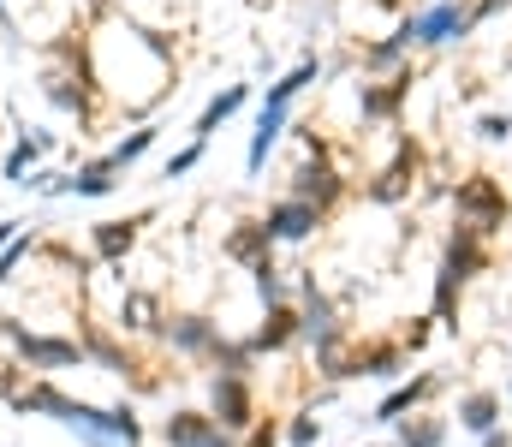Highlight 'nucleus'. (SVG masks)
Wrapping results in <instances>:
<instances>
[{
    "label": "nucleus",
    "mask_w": 512,
    "mask_h": 447,
    "mask_svg": "<svg viewBox=\"0 0 512 447\" xmlns=\"http://www.w3.org/2000/svg\"><path fill=\"white\" fill-rule=\"evenodd\" d=\"M316 227H322V209H316V203H298V197H280V203L262 215L268 245H304Z\"/></svg>",
    "instance_id": "8"
},
{
    "label": "nucleus",
    "mask_w": 512,
    "mask_h": 447,
    "mask_svg": "<svg viewBox=\"0 0 512 447\" xmlns=\"http://www.w3.org/2000/svg\"><path fill=\"white\" fill-rule=\"evenodd\" d=\"M149 221H155V209L96 221V227H90V257H96V263H108V269H120L131 251H137V239H143V227H149Z\"/></svg>",
    "instance_id": "6"
},
{
    "label": "nucleus",
    "mask_w": 512,
    "mask_h": 447,
    "mask_svg": "<svg viewBox=\"0 0 512 447\" xmlns=\"http://www.w3.org/2000/svg\"><path fill=\"white\" fill-rule=\"evenodd\" d=\"M0 346L12 352V364L24 376H60V370H84V340L72 328H42V322H24L12 310H0Z\"/></svg>",
    "instance_id": "2"
},
{
    "label": "nucleus",
    "mask_w": 512,
    "mask_h": 447,
    "mask_svg": "<svg viewBox=\"0 0 512 447\" xmlns=\"http://www.w3.org/2000/svg\"><path fill=\"white\" fill-rule=\"evenodd\" d=\"M78 340H84V364H96L114 382H137L143 388V364H137V352L126 346V334H114L108 322H78Z\"/></svg>",
    "instance_id": "4"
},
{
    "label": "nucleus",
    "mask_w": 512,
    "mask_h": 447,
    "mask_svg": "<svg viewBox=\"0 0 512 447\" xmlns=\"http://www.w3.org/2000/svg\"><path fill=\"white\" fill-rule=\"evenodd\" d=\"M203 155H209V144H197V138H191L185 149H173V155H167V167H161V179H185V173H191V167H197Z\"/></svg>",
    "instance_id": "18"
},
{
    "label": "nucleus",
    "mask_w": 512,
    "mask_h": 447,
    "mask_svg": "<svg viewBox=\"0 0 512 447\" xmlns=\"http://www.w3.org/2000/svg\"><path fill=\"white\" fill-rule=\"evenodd\" d=\"M155 144H161V126H155V120H143V126H131L126 138L108 149V161H114V167L126 173V167H137V161H143V155H149Z\"/></svg>",
    "instance_id": "13"
},
{
    "label": "nucleus",
    "mask_w": 512,
    "mask_h": 447,
    "mask_svg": "<svg viewBox=\"0 0 512 447\" xmlns=\"http://www.w3.org/2000/svg\"><path fill=\"white\" fill-rule=\"evenodd\" d=\"M42 102H48L54 114H66V120H90V114H96L90 66L72 54V66H66V72H48V78H42Z\"/></svg>",
    "instance_id": "5"
},
{
    "label": "nucleus",
    "mask_w": 512,
    "mask_h": 447,
    "mask_svg": "<svg viewBox=\"0 0 512 447\" xmlns=\"http://www.w3.org/2000/svg\"><path fill=\"white\" fill-rule=\"evenodd\" d=\"M298 340V310L292 304H274L268 316H262V328H256L251 340H239L245 346V358H262V352H280V346H292Z\"/></svg>",
    "instance_id": "9"
},
{
    "label": "nucleus",
    "mask_w": 512,
    "mask_h": 447,
    "mask_svg": "<svg viewBox=\"0 0 512 447\" xmlns=\"http://www.w3.org/2000/svg\"><path fill=\"white\" fill-rule=\"evenodd\" d=\"M340 191H346V185H340V173H334L328 161H316V167H298V179H292V197H298V203H316V209H328Z\"/></svg>",
    "instance_id": "12"
},
{
    "label": "nucleus",
    "mask_w": 512,
    "mask_h": 447,
    "mask_svg": "<svg viewBox=\"0 0 512 447\" xmlns=\"http://www.w3.org/2000/svg\"><path fill=\"white\" fill-rule=\"evenodd\" d=\"M495 412H501L495 394H465V400H459V424H465L471 436H495Z\"/></svg>",
    "instance_id": "15"
},
{
    "label": "nucleus",
    "mask_w": 512,
    "mask_h": 447,
    "mask_svg": "<svg viewBox=\"0 0 512 447\" xmlns=\"http://www.w3.org/2000/svg\"><path fill=\"white\" fill-rule=\"evenodd\" d=\"M245 102H251V84H227V90H215V96L203 102V114H197L191 138H197V144H209V138H215V126H227Z\"/></svg>",
    "instance_id": "10"
},
{
    "label": "nucleus",
    "mask_w": 512,
    "mask_h": 447,
    "mask_svg": "<svg viewBox=\"0 0 512 447\" xmlns=\"http://www.w3.org/2000/svg\"><path fill=\"white\" fill-rule=\"evenodd\" d=\"M429 388H435L429 376H417V382H405V388H393V394H387L382 406H376V424H399V418H405V412H411V406H417V400L429 394Z\"/></svg>",
    "instance_id": "16"
},
{
    "label": "nucleus",
    "mask_w": 512,
    "mask_h": 447,
    "mask_svg": "<svg viewBox=\"0 0 512 447\" xmlns=\"http://www.w3.org/2000/svg\"><path fill=\"white\" fill-rule=\"evenodd\" d=\"M251 447H274V424H251Z\"/></svg>",
    "instance_id": "23"
},
{
    "label": "nucleus",
    "mask_w": 512,
    "mask_h": 447,
    "mask_svg": "<svg viewBox=\"0 0 512 447\" xmlns=\"http://www.w3.org/2000/svg\"><path fill=\"white\" fill-rule=\"evenodd\" d=\"M6 406H12L18 418H48V424L72 430L84 447H143V436H149L131 400L96 406V400L66 394V388H60V382H48V376H24V382L6 394Z\"/></svg>",
    "instance_id": "1"
},
{
    "label": "nucleus",
    "mask_w": 512,
    "mask_h": 447,
    "mask_svg": "<svg viewBox=\"0 0 512 447\" xmlns=\"http://www.w3.org/2000/svg\"><path fill=\"white\" fill-rule=\"evenodd\" d=\"M36 245H42V239H36V227H24V233H18V239H12V245L0 251V293H6V287L18 281V269H24V263L36 257Z\"/></svg>",
    "instance_id": "17"
},
{
    "label": "nucleus",
    "mask_w": 512,
    "mask_h": 447,
    "mask_svg": "<svg viewBox=\"0 0 512 447\" xmlns=\"http://www.w3.org/2000/svg\"><path fill=\"white\" fill-rule=\"evenodd\" d=\"M286 442H292V447H316V442H322V424H316V418H292Z\"/></svg>",
    "instance_id": "20"
},
{
    "label": "nucleus",
    "mask_w": 512,
    "mask_h": 447,
    "mask_svg": "<svg viewBox=\"0 0 512 447\" xmlns=\"http://www.w3.org/2000/svg\"><path fill=\"white\" fill-rule=\"evenodd\" d=\"M36 167H42V149H36V132H30V126H18V132H12V144H6V155H0V179L24 191V179H30Z\"/></svg>",
    "instance_id": "11"
},
{
    "label": "nucleus",
    "mask_w": 512,
    "mask_h": 447,
    "mask_svg": "<svg viewBox=\"0 0 512 447\" xmlns=\"http://www.w3.org/2000/svg\"><path fill=\"white\" fill-rule=\"evenodd\" d=\"M441 436H447V424H435V418H423L417 430H405V442H399V447H441Z\"/></svg>",
    "instance_id": "19"
},
{
    "label": "nucleus",
    "mask_w": 512,
    "mask_h": 447,
    "mask_svg": "<svg viewBox=\"0 0 512 447\" xmlns=\"http://www.w3.org/2000/svg\"><path fill=\"white\" fill-rule=\"evenodd\" d=\"M483 138H489V144L512 138V114H507V120H501V114H489V120H483Z\"/></svg>",
    "instance_id": "21"
},
{
    "label": "nucleus",
    "mask_w": 512,
    "mask_h": 447,
    "mask_svg": "<svg viewBox=\"0 0 512 447\" xmlns=\"http://www.w3.org/2000/svg\"><path fill=\"white\" fill-rule=\"evenodd\" d=\"M24 227H30V221H18V215H0V251H6V245L24 233Z\"/></svg>",
    "instance_id": "22"
},
{
    "label": "nucleus",
    "mask_w": 512,
    "mask_h": 447,
    "mask_svg": "<svg viewBox=\"0 0 512 447\" xmlns=\"http://www.w3.org/2000/svg\"><path fill=\"white\" fill-rule=\"evenodd\" d=\"M155 436H161V447H239L209 412H197V406H173Z\"/></svg>",
    "instance_id": "7"
},
{
    "label": "nucleus",
    "mask_w": 512,
    "mask_h": 447,
    "mask_svg": "<svg viewBox=\"0 0 512 447\" xmlns=\"http://www.w3.org/2000/svg\"><path fill=\"white\" fill-rule=\"evenodd\" d=\"M209 418H215V424H221L227 436L251 430V424H256L251 370H215V376H209Z\"/></svg>",
    "instance_id": "3"
},
{
    "label": "nucleus",
    "mask_w": 512,
    "mask_h": 447,
    "mask_svg": "<svg viewBox=\"0 0 512 447\" xmlns=\"http://www.w3.org/2000/svg\"><path fill=\"white\" fill-rule=\"evenodd\" d=\"M268 251H274V245H268V233H262V221H239V233H233V239H227V257H233V263H268Z\"/></svg>",
    "instance_id": "14"
}]
</instances>
